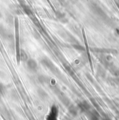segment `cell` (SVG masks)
<instances>
[{
    "mask_svg": "<svg viewBox=\"0 0 119 120\" xmlns=\"http://www.w3.org/2000/svg\"><path fill=\"white\" fill-rule=\"evenodd\" d=\"M1 91H2V88H1V84H0V94L1 92Z\"/></svg>",
    "mask_w": 119,
    "mask_h": 120,
    "instance_id": "3957f363",
    "label": "cell"
},
{
    "mask_svg": "<svg viewBox=\"0 0 119 120\" xmlns=\"http://www.w3.org/2000/svg\"><path fill=\"white\" fill-rule=\"evenodd\" d=\"M27 68L31 72H36L38 68V64L34 60L30 59L27 61Z\"/></svg>",
    "mask_w": 119,
    "mask_h": 120,
    "instance_id": "7a4b0ae2",
    "label": "cell"
},
{
    "mask_svg": "<svg viewBox=\"0 0 119 120\" xmlns=\"http://www.w3.org/2000/svg\"><path fill=\"white\" fill-rule=\"evenodd\" d=\"M57 115H58V111L55 106L52 107L49 115H47L46 120H57Z\"/></svg>",
    "mask_w": 119,
    "mask_h": 120,
    "instance_id": "6da1fadb",
    "label": "cell"
}]
</instances>
